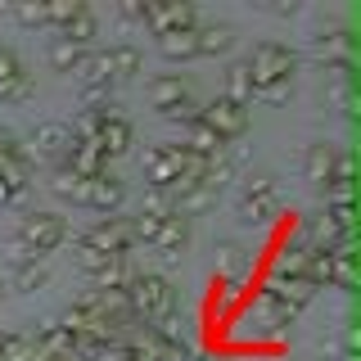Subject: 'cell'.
<instances>
[{"instance_id": "cell-18", "label": "cell", "mask_w": 361, "mask_h": 361, "mask_svg": "<svg viewBox=\"0 0 361 361\" xmlns=\"http://www.w3.org/2000/svg\"><path fill=\"white\" fill-rule=\"evenodd\" d=\"M158 54L163 59H199V41H195V32H163L158 37Z\"/></svg>"}, {"instance_id": "cell-21", "label": "cell", "mask_w": 361, "mask_h": 361, "mask_svg": "<svg viewBox=\"0 0 361 361\" xmlns=\"http://www.w3.org/2000/svg\"><path fill=\"white\" fill-rule=\"evenodd\" d=\"M50 195L54 199H73V203H82V195H86V180L73 172V167H54V176H50Z\"/></svg>"}, {"instance_id": "cell-44", "label": "cell", "mask_w": 361, "mask_h": 361, "mask_svg": "<svg viewBox=\"0 0 361 361\" xmlns=\"http://www.w3.org/2000/svg\"><path fill=\"white\" fill-rule=\"evenodd\" d=\"M5 348H9V334L0 330V361H5Z\"/></svg>"}, {"instance_id": "cell-17", "label": "cell", "mask_w": 361, "mask_h": 361, "mask_svg": "<svg viewBox=\"0 0 361 361\" xmlns=\"http://www.w3.org/2000/svg\"><path fill=\"white\" fill-rule=\"evenodd\" d=\"M185 149H190V154L212 158V154H221V149H226V140H221V135L199 118V122H190V127H185Z\"/></svg>"}, {"instance_id": "cell-6", "label": "cell", "mask_w": 361, "mask_h": 361, "mask_svg": "<svg viewBox=\"0 0 361 361\" xmlns=\"http://www.w3.org/2000/svg\"><path fill=\"white\" fill-rule=\"evenodd\" d=\"M73 77L86 86L90 104H104V95H109V86H113V63H109V50H104V54H86V59L73 68Z\"/></svg>"}, {"instance_id": "cell-25", "label": "cell", "mask_w": 361, "mask_h": 361, "mask_svg": "<svg viewBox=\"0 0 361 361\" xmlns=\"http://www.w3.org/2000/svg\"><path fill=\"white\" fill-rule=\"evenodd\" d=\"M45 280H50V271L41 267V257H18V267H14V289H41Z\"/></svg>"}, {"instance_id": "cell-24", "label": "cell", "mask_w": 361, "mask_h": 361, "mask_svg": "<svg viewBox=\"0 0 361 361\" xmlns=\"http://www.w3.org/2000/svg\"><path fill=\"white\" fill-rule=\"evenodd\" d=\"M109 63H113V82H127V77H135L140 73V50L135 45H113L109 50Z\"/></svg>"}, {"instance_id": "cell-37", "label": "cell", "mask_w": 361, "mask_h": 361, "mask_svg": "<svg viewBox=\"0 0 361 361\" xmlns=\"http://www.w3.org/2000/svg\"><path fill=\"white\" fill-rule=\"evenodd\" d=\"M32 95V77L23 73L18 82H9V86H0V104H9V99H27Z\"/></svg>"}, {"instance_id": "cell-27", "label": "cell", "mask_w": 361, "mask_h": 361, "mask_svg": "<svg viewBox=\"0 0 361 361\" xmlns=\"http://www.w3.org/2000/svg\"><path fill=\"white\" fill-rule=\"evenodd\" d=\"M59 37L86 50V41H95V14H90V9H86V14H77L73 23H68V27H59Z\"/></svg>"}, {"instance_id": "cell-42", "label": "cell", "mask_w": 361, "mask_h": 361, "mask_svg": "<svg viewBox=\"0 0 361 361\" xmlns=\"http://www.w3.org/2000/svg\"><path fill=\"white\" fill-rule=\"evenodd\" d=\"M95 361H135V357H131V348H127V343H113V348H104V353H99Z\"/></svg>"}, {"instance_id": "cell-13", "label": "cell", "mask_w": 361, "mask_h": 361, "mask_svg": "<svg viewBox=\"0 0 361 361\" xmlns=\"http://www.w3.org/2000/svg\"><path fill=\"white\" fill-rule=\"evenodd\" d=\"M302 172H307V180H316V185H330V180L338 176V149L334 145H312L307 158H302Z\"/></svg>"}, {"instance_id": "cell-33", "label": "cell", "mask_w": 361, "mask_h": 361, "mask_svg": "<svg viewBox=\"0 0 361 361\" xmlns=\"http://www.w3.org/2000/svg\"><path fill=\"white\" fill-rule=\"evenodd\" d=\"M338 50H343V32H321V37L312 41V54H316V59H334V63H343V59H338Z\"/></svg>"}, {"instance_id": "cell-36", "label": "cell", "mask_w": 361, "mask_h": 361, "mask_svg": "<svg viewBox=\"0 0 361 361\" xmlns=\"http://www.w3.org/2000/svg\"><path fill=\"white\" fill-rule=\"evenodd\" d=\"M18 77H23V63H18V54H14V50H5V45H0V86L18 82Z\"/></svg>"}, {"instance_id": "cell-15", "label": "cell", "mask_w": 361, "mask_h": 361, "mask_svg": "<svg viewBox=\"0 0 361 361\" xmlns=\"http://www.w3.org/2000/svg\"><path fill=\"white\" fill-rule=\"evenodd\" d=\"M95 145H99V154H104V158H122V154L131 149V122L122 118V113H113V118L104 122V131H99Z\"/></svg>"}, {"instance_id": "cell-19", "label": "cell", "mask_w": 361, "mask_h": 361, "mask_svg": "<svg viewBox=\"0 0 361 361\" xmlns=\"http://www.w3.org/2000/svg\"><path fill=\"white\" fill-rule=\"evenodd\" d=\"M109 118H113V104H90L82 118L73 122V140H99V131H104Z\"/></svg>"}, {"instance_id": "cell-38", "label": "cell", "mask_w": 361, "mask_h": 361, "mask_svg": "<svg viewBox=\"0 0 361 361\" xmlns=\"http://www.w3.org/2000/svg\"><path fill=\"white\" fill-rule=\"evenodd\" d=\"M18 154H23L18 135L9 131V127H0V163H9V158H18Z\"/></svg>"}, {"instance_id": "cell-11", "label": "cell", "mask_w": 361, "mask_h": 361, "mask_svg": "<svg viewBox=\"0 0 361 361\" xmlns=\"http://www.w3.org/2000/svg\"><path fill=\"white\" fill-rule=\"evenodd\" d=\"M73 149V131L63 127V122H41L37 135H32V158H68Z\"/></svg>"}, {"instance_id": "cell-34", "label": "cell", "mask_w": 361, "mask_h": 361, "mask_svg": "<svg viewBox=\"0 0 361 361\" xmlns=\"http://www.w3.org/2000/svg\"><path fill=\"white\" fill-rule=\"evenodd\" d=\"M330 285H338V289H353V253H334Z\"/></svg>"}, {"instance_id": "cell-40", "label": "cell", "mask_w": 361, "mask_h": 361, "mask_svg": "<svg viewBox=\"0 0 361 361\" xmlns=\"http://www.w3.org/2000/svg\"><path fill=\"white\" fill-rule=\"evenodd\" d=\"M253 99H267V104H285V99H289V82H280V86H262V90H253Z\"/></svg>"}, {"instance_id": "cell-9", "label": "cell", "mask_w": 361, "mask_h": 361, "mask_svg": "<svg viewBox=\"0 0 361 361\" xmlns=\"http://www.w3.org/2000/svg\"><path fill=\"white\" fill-rule=\"evenodd\" d=\"M122 199H127V185H122L113 172H104V176H95V180H86V195H82V203L86 208H95V212H118L122 208Z\"/></svg>"}, {"instance_id": "cell-39", "label": "cell", "mask_w": 361, "mask_h": 361, "mask_svg": "<svg viewBox=\"0 0 361 361\" xmlns=\"http://www.w3.org/2000/svg\"><path fill=\"white\" fill-rule=\"evenodd\" d=\"M23 195L27 190H18V185H9L5 176H0V208H23Z\"/></svg>"}, {"instance_id": "cell-2", "label": "cell", "mask_w": 361, "mask_h": 361, "mask_svg": "<svg viewBox=\"0 0 361 361\" xmlns=\"http://www.w3.org/2000/svg\"><path fill=\"white\" fill-rule=\"evenodd\" d=\"M127 298H131V307H135L140 321H158V316L172 312L176 293H172V285H167V276H158V271H140V276L131 280Z\"/></svg>"}, {"instance_id": "cell-23", "label": "cell", "mask_w": 361, "mask_h": 361, "mask_svg": "<svg viewBox=\"0 0 361 361\" xmlns=\"http://www.w3.org/2000/svg\"><path fill=\"white\" fill-rule=\"evenodd\" d=\"M135 276H140V271H131L127 267V257H113V262L104 267V271H99V276H95V289H131V280Z\"/></svg>"}, {"instance_id": "cell-1", "label": "cell", "mask_w": 361, "mask_h": 361, "mask_svg": "<svg viewBox=\"0 0 361 361\" xmlns=\"http://www.w3.org/2000/svg\"><path fill=\"white\" fill-rule=\"evenodd\" d=\"M63 240H68V226H63V217H54V212H27V217L18 221V231H14L18 257H45Z\"/></svg>"}, {"instance_id": "cell-10", "label": "cell", "mask_w": 361, "mask_h": 361, "mask_svg": "<svg viewBox=\"0 0 361 361\" xmlns=\"http://www.w3.org/2000/svg\"><path fill=\"white\" fill-rule=\"evenodd\" d=\"M271 208H276V180H267V176L248 180L244 195H240V217L244 221H267Z\"/></svg>"}, {"instance_id": "cell-41", "label": "cell", "mask_w": 361, "mask_h": 361, "mask_svg": "<svg viewBox=\"0 0 361 361\" xmlns=\"http://www.w3.org/2000/svg\"><path fill=\"white\" fill-rule=\"evenodd\" d=\"M118 18H127V23H145V5H135V0H122V5H118Z\"/></svg>"}, {"instance_id": "cell-20", "label": "cell", "mask_w": 361, "mask_h": 361, "mask_svg": "<svg viewBox=\"0 0 361 361\" xmlns=\"http://www.w3.org/2000/svg\"><path fill=\"white\" fill-rule=\"evenodd\" d=\"M221 99H231V104H240V109L253 104V77H248L244 63H231V73H226V95Z\"/></svg>"}, {"instance_id": "cell-31", "label": "cell", "mask_w": 361, "mask_h": 361, "mask_svg": "<svg viewBox=\"0 0 361 361\" xmlns=\"http://www.w3.org/2000/svg\"><path fill=\"white\" fill-rule=\"evenodd\" d=\"M77 14H86L82 0H59V5H45V23H54V27H68Z\"/></svg>"}, {"instance_id": "cell-30", "label": "cell", "mask_w": 361, "mask_h": 361, "mask_svg": "<svg viewBox=\"0 0 361 361\" xmlns=\"http://www.w3.org/2000/svg\"><path fill=\"white\" fill-rule=\"evenodd\" d=\"M140 212H154V217H176V195L172 190H149L140 203Z\"/></svg>"}, {"instance_id": "cell-28", "label": "cell", "mask_w": 361, "mask_h": 361, "mask_svg": "<svg viewBox=\"0 0 361 361\" xmlns=\"http://www.w3.org/2000/svg\"><path fill=\"white\" fill-rule=\"evenodd\" d=\"M244 271V248L240 244H221L217 248V280H235Z\"/></svg>"}, {"instance_id": "cell-43", "label": "cell", "mask_w": 361, "mask_h": 361, "mask_svg": "<svg viewBox=\"0 0 361 361\" xmlns=\"http://www.w3.org/2000/svg\"><path fill=\"white\" fill-rule=\"evenodd\" d=\"M271 9H276V14H285V18H289V14H298V0H276V5H271Z\"/></svg>"}, {"instance_id": "cell-16", "label": "cell", "mask_w": 361, "mask_h": 361, "mask_svg": "<svg viewBox=\"0 0 361 361\" xmlns=\"http://www.w3.org/2000/svg\"><path fill=\"white\" fill-rule=\"evenodd\" d=\"M185 99H190V90H185V82H180V77H158V82L149 86V104L163 113V118H167L176 104H185Z\"/></svg>"}, {"instance_id": "cell-3", "label": "cell", "mask_w": 361, "mask_h": 361, "mask_svg": "<svg viewBox=\"0 0 361 361\" xmlns=\"http://www.w3.org/2000/svg\"><path fill=\"white\" fill-rule=\"evenodd\" d=\"M293 50L289 45H276V41H262V45H253V59H248V77H253V90H262V86H280V82H289L293 77Z\"/></svg>"}, {"instance_id": "cell-35", "label": "cell", "mask_w": 361, "mask_h": 361, "mask_svg": "<svg viewBox=\"0 0 361 361\" xmlns=\"http://www.w3.org/2000/svg\"><path fill=\"white\" fill-rule=\"evenodd\" d=\"M9 18H18L23 27H45V5H9Z\"/></svg>"}, {"instance_id": "cell-26", "label": "cell", "mask_w": 361, "mask_h": 361, "mask_svg": "<svg viewBox=\"0 0 361 361\" xmlns=\"http://www.w3.org/2000/svg\"><path fill=\"white\" fill-rule=\"evenodd\" d=\"M82 59H86L82 45H73V41H63V37H54V41H50V63L59 68V73H73V68L82 63Z\"/></svg>"}, {"instance_id": "cell-4", "label": "cell", "mask_w": 361, "mask_h": 361, "mask_svg": "<svg viewBox=\"0 0 361 361\" xmlns=\"http://www.w3.org/2000/svg\"><path fill=\"white\" fill-rule=\"evenodd\" d=\"M180 167H185V145H154L145 154V180H149V190H176Z\"/></svg>"}, {"instance_id": "cell-8", "label": "cell", "mask_w": 361, "mask_h": 361, "mask_svg": "<svg viewBox=\"0 0 361 361\" xmlns=\"http://www.w3.org/2000/svg\"><path fill=\"white\" fill-rule=\"evenodd\" d=\"M86 244H95L99 253H109V257H127V248L135 244V235H131V221H122V217H109V221H99L90 235H82Z\"/></svg>"}, {"instance_id": "cell-14", "label": "cell", "mask_w": 361, "mask_h": 361, "mask_svg": "<svg viewBox=\"0 0 361 361\" xmlns=\"http://www.w3.org/2000/svg\"><path fill=\"white\" fill-rule=\"evenodd\" d=\"M185 244H190V217H163L154 248L167 257V262H176V257H180V248H185Z\"/></svg>"}, {"instance_id": "cell-32", "label": "cell", "mask_w": 361, "mask_h": 361, "mask_svg": "<svg viewBox=\"0 0 361 361\" xmlns=\"http://www.w3.org/2000/svg\"><path fill=\"white\" fill-rule=\"evenodd\" d=\"M158 226H163V217H154V212H140V217H131V235H135V244H149V248H154Z\"/></svg>"}, {"instance_id": "cell-5", "label": "cell", "mask_w": 361, "mask_h": 361, "mask_svg": "<svg viewBox=\"0 0 361 361\" xmlns=\"http://www.w3.org/2000/svg\"><path fill=\"white\" fill-rule=\"evenodd\" d=\"M145 27L154 32V37H163V32H195L199 27V14L195 5H145Z\"/></svg>"}, {"instance_id": "cell-22", "label": "cell", "mask_w": 361, "mask_h": 361, "mask_svg": "<svg viewBox=\"0 0 361 361\" xmlns=\"http://www.w3.org/2000/svg\"><path fill=\"white\" fill-rule=\"evenodd\" d=\"M195 41H199V54L212 59V54H226L235 45V32L221 27V23H217V27H195Z\"/></svg>"}, {"instance_id": "cell-29", "label": "cell", "mask_w": 361, "mask_h": 361, "mask_svg": "<svg viewBox=\"0 0 361 361\" xmlns=\"http://www.w3.org/2000/svg\"><path fill=\"white\" fill-rule=\"evenodd\" d=\"M113 262V257L109 253H99V248L95 244H86V240H77V267H82L86 271V276H99V271H104Z\"/></svg>"}, {"instance_id": "cell-7", "label": "cell", "mask_w": 361, "mask_h": 361, "mask_svg": "<svg viewBox=\"0 0 361 361\" xmlns=\"http://www.w3.org/2000/svg\"><path fill=\"white\" fill-rule=\"evenodd\" d=\"M199 118L208 122V127L217 131L221 140H240V135L248 131V109H240V104H231V99H212V104L203 109Z\"/></svg>"}, {"instance_id": "cell-12", "label": "cell", "mask_w": 361, "mask_h": 361, "mask_svg": "<svg viewBox=\"0 0 361 361\" xmlns=\"http://www.w3.org/2000/svg\"><path fill=\"white\" fill-rule=\"evenodd\" d=\"M68 167H73L82 180H95V176L109 172V158L99 154L95 140H73V149H68Z\"/></svg>"}]
</instances>
